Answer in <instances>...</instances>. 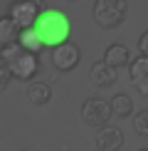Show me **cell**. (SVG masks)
<instances>
[{"label":"cell","mask_w":148,"mask_h":151,"mask_svg":"<svg viewBox=\"0 0 148 151\" xmlns=\"http://www.w3.org/2000/svg\"><path fill=\"white\" fill-rule=\"evenodd\" d=\"M35 30H37V35H40V40H42L45 47L64 45V42L69 40V35H72L69 17L62 10H54V8L42 10V15L37 17V22H35Z\"/></svg>","instance_id":"6da1fadb"},{"label":"cell","mask_w":148,"mask_h":151,"mask_svg":"<svg viewBox=\"0 0 148 151\" xmlns=\"http://www.w3.org/2000/svg\"><path fill=\"white\" fill-rule=\"evenodd\" d=\"M0 57L8 62V67H10V72H12V79L30 82L37 74V70H40V60H37V55L22 50L17 42H15V45L0 47Z\"/></svg>","instance_id":"7a4b0ae2"},{"label":"cell","mask_w":148,"mask_h":151,"mask_svg":"<svg viewBox=\"0 0 148 151\" xmlns=\"http://www.w3.org/2000/svg\"><path fill=\"white\" fill-rule=\"evenodd\" d=\"M126 15H128V0H94V8H91L94 22L104 30L121 27Z\"/></svg>","instance_id":"3957f363"},{"label":"cell","mask_w":148,"mask_h":151,"mask_svg":"<svg viewBox=\"0 0 148 151\" xmlns=\"http://www.w3.org/2000/svg\"><path fill=\"white\" fill-rule=\"evenodd\" d=\"M45 8L47 5L42 3V0H12L8 15L12 17V22H15L20 30H25V27H35L37 17L42 15Z\"/></svg>","instance_id":"277c9868"},{"label":"cell","mask_w":148,"mask_h":151,"mask_svg":"<svg viewBox=\"0 0 148 151\" xmlns=\"http://www.w3.org/2000/svg\"><path fill=\"white\" fill-rule=\"evenodd\" d=\"M82 116H84V122L89 124V127H106L109 124V119L114 116L111 114V104L106 102V99H101V97H89V99H84V104H82Z\"/></svg>","instance_id":"5b68a950"},{"label":"cell","mask_w":148,"mask_h":151,"mask_svg":"<svg viewBox=\"0 0 148 151\" xmlns=\"http://www.w3.org/2000/svg\"><path fill=\"white\" fill-rule=\"evenodd\" d=\"M79 60H82V50L74 45L72 40H67L64 45L52 47V65L57 67L59 72H72L74 67L79 65Z\"/></svg>","instance_id":"8992f818"},{"label":"cell","mask_w":148,"mask_h":151,"mask_svg":"<svg viewBox=\"0 0 148 151\" xmlns=\"http://www.w3.org/2000/svg\"><path fill=\"white\" fill-rule=\"evenodd\" d=\"M123 146V131L119 127H101L96 131V149L99 151H119Z\"/></svg>","instance_id":"52a82bcc"},{"label":"cell","mask_w":148,"mask_h":151,"mask_svg":"<svg viewBox=\"0 0 148 151\" xmlns=\"http://www.w3.org/2000/svg\"><path fill=\"white\" fill-rule=\"evenodd\" d=\"M128 77L138 94L148 97V57H136L133 62H128Z\"/></svg>","instance_id":"ba28073f"},{"label":"cell","mask_w":148,"mask_h":151,"mask_svg":"<svg viewBox=\"0 0 148 151\" xmlns=\"http://www.w3.org/2000/svg\"><path fill=\"white\" fill-rule=\"evenodd\" d=\"M89 77H91V82H94L96 87H111V84H116V79H119V72L101 60V62H94V65H91Z\"/></svg>","instance_id":"9c48e42d"},{"label":"cell","mask_w":148,"mask_h":151,"mask_svg":"<svg viewBox=\"0 0 148 151\" xmlns=\"http://www.w3.org/2000/svg\"><path fill=\"white\" fill-rule=\"evenodd\" d=\"M104 62L109 67H114V70H119V67H126L131 62V52H128V47L123 42H111L106 47V52H104Z\"/></svg>","instance_id":"30bf717a"},{"label":"cell","mask_w":148,"mask_h":151,"mask_svg":"<svg viewBox=\"0 0 148 151\" xmlns=\"http://www.w3.org/2000/svg\"><path fill=\"white\" fill-rule=\"evenodd\" d=\"M27 99L35 106H45L49 99H52V87L47 82H30L27 87Z\"/></svg>","instance_id":"8fae6325"},{"label":"cell","mask_w":148,"mask_h":151,"mask_svg":"<svg viewBox=\"0 0 148 151\" xmlns=\"http://www.w3.org/2000/svg\"><path fill=\"white\" fill-rule=\"evenodd\" d=\"M17 37H20V27L12 22L10 15H3V17H0V47L15 45Z\"/></svg>","instance_id":"7c38bea8"},{"label":"cell","mask_w":148,"mask_h":151,"mask_svg":"<svg viewBox=\"0 0 148 151\" xmlns=\"http://www.w3.org/2000/svg\"><path fill=\"white\" fill-rule=\"evenodd\" d=\"M17 45H20L22 50H27V52H32V55H37L42 47H45L35 27H25V30H20V37H17Z\"/></svg>","instance_id":"4fadbf2b"},{"label":"cell","mask_w":148,"mask_h":151,"mask_svg":"<svg viewBox=\"0 0 148 151\" xmlns=\"http://www.w3.org/2000/svg\"><path fill=\"white\" fill-rule=\"evenodd\" d=\"M111 114L114 116H121V119H126V116H131L133 114V99L128 97V94H114V99H111Z\"/></svg>","instance_id":"5bb4252c"},{"label":"cell","mask_w":148,"mask_h":151,"mask_svg":"<svg viewBox=\"0 0 148 151\" xmlns=\"http://www.w3.org/2000/svg\"><path fill=\"white\" fill-rule=\"evenodd\" d=\"M133 131L138 136H148V109H141L133 116Z\"/></svg>","instance_id":"9a60e30c"},{"label":"cell","mask_w":148,"mask_h":151,"mask_svg":"<svg viewBox=\"0 0 148 151\" xmlns=\"http://www.w3.org/2000/svg\"><path fill=\"white\" fill-rule=\"evenodd\" d=\"M10 79H12V72H10L8 62L0 57V89H5V87L10 84Z\"/></svg>","instance_id":"2e32d148"},{"label":"cell","mask_w":148,"mask_h":151,"mask_svg":"<svg viewBox=\"0 0 148 151\" xmlns=\"http://www.w3.org/2000/svg\"><path fill=\"white\" fill-rule=\"evenodd\" d=\"M138 52H141V57H148V30L141 32V37H138Z\"/></svg>","instance_id":"e0dca14e"},{"label":"cell","mask_w":148,"mask_h":151,"mask_svg":"<svg viewBox=\"0 0 148 151\" xmlns=\"http://www.w3.org/2000/svg\"><path fill=\"white\" fill-rule=\"evenodd\" d=\"M138 151H148V149H138Z\"/></svg>","instance_id":"ac0fdd59"},{"label":"cell","mask_w":148,"mask_h":151,"mask_svg":"<svg viewBox=\"0 0 148 151\" xmlns=\"http://www.w3.org/2000/svg\"><path fill=\"white\" fill-rule=\"evenodd\" d=\"M69 3H77V0H69Z\"/></svg>","instance_id":"d6986e66"}]
</instances>
